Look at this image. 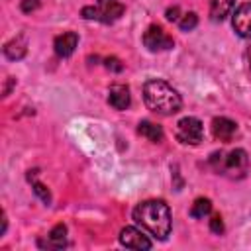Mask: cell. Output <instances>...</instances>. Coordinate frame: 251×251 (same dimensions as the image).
<instances>
[{
    "mask_svg": "<svg viewBox=\"0 0 251 251\" xmlns=\"http://www.w3.org/2000/svg\"><path fill=\"white\" fill-rule=\"evenodd\" d=\"M212 133H214V137L218 141L227 143V141H231L235 137L237 124L233 120H229V118H214L212 120Z\"/></svg>",
    "mask_w": 251,
    "mask_h": 251,
    "instance_id": "9",
    "label": "cell"
},
{
    "mask_svg": "<svg viewBox=\"0 0 251 251\" xmlns=\"http://www.w3.org/2000/svg\"><path fill=\"white\" fill-rule=\"evenodd\" d=\"M120 243L127 249H135V251H145V249H151V239L137 227L133 226H127L120 231Z\"/></svg>",
    "mask_w": 251,
    "mask_h": 251,
    "instance_id": "7",
    "label": "cell"
},
{
    "mask_svg": "<svg viewBox=\"0 0 251 251\" xmlns=\"http://www.w3.org/2000/svg\"><path fill=\"white\" fill-rule=\"evenodd\" d=\"M210 229L214 231V233H224V222H222V216L220 214H214L212 216V220H210Z\"/></svg>",
    "mask_w": 251,
    "mask_h": 251,
    "instance_id": "19",
    "label": "cell"
},
{
    "mask_svg": "<svg viewBox=\"0 0 251 251\" xmlns=\"http://www.w3.org/2000/svg\"><path fill=\"white\" fill-rule=\"evenodd\" d=\"M20 8H22V12L29 14V12H33V10H37V8H39V0H22Z\"/></svg>",
    "mask_w": 251,
    "mask_h": 251,
    "instance_id": "20",
    "label": "cell"
},
{
    "mask_svg": "<svg viewBox=\"0 0 251 251\" xmlns=\"http://www.w3.org/2000/svg\"><path fill=\"white\" fill-rule=\"evenodd\" d=\"M245 57H247V75H249V80H251V47L247 49Z\"/></svg>",
    "mask_w": 251,
    "mask_h": 251,
    "instance_id": "23",
    "label": "cell"
},
{
    "mask_svg": "<svg viewBox=\"0 0 251 251\" xmlns=\"http://www.w3.org/2000/svg\"><path fill=\"white\" fill-rule=\"evenodd\" d=\"M176 24H178V27H180L182 31H190V29H194V27L198 25V16H196L194 12H186V14L180 16V20H178Z\"/></svg>",
    "mask_w": 251,
    "mask_h": 251,
    "instance_id": "17",
    "label": "cell"
},
{
    "mask_svg": "<svg viewBox=\"0 0 251 251\" xmlns=\"http://www.w3.org/2000/svg\"><path fill=\"white\" fill-rule=\"evenodd\" d=\"M235 0H210V18L214 22H222L233 8Z\"/></svg>",
    "mask_w": 251,
    "mask_h": 251,
    "instance_id": "15",
    "label": "cell"
},
{
    "mask_svg": "<svg viewBox=\"0 0 251 251\" xmlns=\"http://www.w3.org/2000/svg\"><path fill=\"white\" fill-rule=\"evenodd\" d=\"M25 51H27V39H25L24 33L16 35L14 39H10V41L4 45V55H6V59H10V61L22 59V57L25 55Z\"/></svg>",
    "mask_w": 251,
    "mask_h": 251,
    "instance_id": "13",
    "label": "cell"
},
{
    "mask_svg": "<svg viewBox=\"0 0 251 251\" xmlns=\"http://www.w3.org/2000/svg\"><path fill=\"white\" fill-rule=\"evenodd\" d=\"M31 184H33V192H35V194H37L45 204H51V194H49L47 186H45V184H41V182H37V180H33Z\"/></svg>",
    "mask_w": 251,
    "mask_h": 251,
    "instance_id": "18",
    "label": "cell"
},
{
    "mask_svg": "<svg viewBox=\"0 0 251 251\" xmlns=\"http://www.w3.org/2000/svg\"><path fill=\"white\" fill-rule=\"evenodd\" d=\"M212 212V202L210 198H196L192 208H190V216L192 218H204Z\"/></svg>",
    "mask_w": 251,
    "mask_h": 251,
    "instance_id": "16",
    "label": "cell"
},
{
    "mask_svg": "<svg viewBox=\"0 0 251 251\" xmlns=\"http://www.w3.org/2000/svg\"><path fill=\"white\" fill-rule=\"evenodd\" d=\"M231 25L239 37H245V39L251 37V2L241 4L235 10V14L231 18Z\"/></svg>",
    "mask_w": 251,
    "mask_h": 251,
    "instance_id": "8",
    "label": "cell"
},
{
    "mask_svg": "<svg viewBox=\"0 0 251 251\" xmlns=\"http://www.w3.org/2000/svg\"><path fill=\"white\" fill-rule=\"evenodd\" d=\"M108 104L116 110H127L131 104V96H129V88L126 84H114L108 90Z\"/></svg>",
    "mask_w": 251,
    "mask_h": 251,
    "instance_id": "10",
    "label": "cell"
},
{
    "mask_svg": "<svg viewBox=\"0 0 251 251\" xmlns=\"http://www.w3.org/2000/svg\"><path fill=\"white\" fill-rule=\"evenodd\" d=\"M167 20H171V22H178V20H180V16H178V6H173V8L167 10Z\"/></svg>",
    "mask_w": 251,
    "mask_h": 251,
    "instance_id": "22",
    "label": "cell"
},
{
    "mask_svg": "<svg viewBox=\"0 0 251 251\" xmlns=\"http://www.w3.org/2000/svg\"><path fill=\"white\" fill-rule=\"evenodd\" d=\"M39 247H47V249H63L67 247V226L65 224H57L45 241H39Z\"/></svg>",
    "mask_w": 251,
    "mask_h": 251,
    "instance_id": "12",
    "label": "cell"
},
{
    "mask_svg": "<svg viewBox=\"0 0 251 251\" xmlns=\"http://www.w3.org/2000/svg\"><path fill=\"white\" fill-rule=\"evenodd\" d=\"M143 102L145 106L159 116H173L180 110V94L165 80L151 78L143 84Z\"/></svg>",
    "mask_w": 251,
    "mask_h": 251,
    "instance_id": "2",
    "label": "cell"
},
{
    "mask_svg": "<svg viewBox=\"0 0 251 251\" xmlns=\"http://www.w3.org/2000/svg\"><path fill=\"white\" fill-rule=\"evenodd\" d=\"M143 45L149 49V51H167V49H173L175 41L173 37L161 27V25H149L143 33Z\"/></svg>",
    "mask_w": 251,
    "mask_h": 251,
    "instance_id": "6",
    "label": "cell"
},
{
    "mask_svg": "<svg viewBox=\"0 0 251 251\" xmlns=\"http://www.w3.org/2000/svg\"><path fill=\"white\" fill-rule=\"evenodd\" d=\"M106 67H108V69H112V71H122V69H124V67H122V63H120L116 57L106 59Z\"/></svg>",
    "mask_w": 251,
    "mask_h": 251,
    "instance_id": "21",
    "label": "cell"
},
{
    "mask_svg": "<svg viewBox=\"0 0 251 251\" xmlns=\"http://www.w3.org/2000/svg\"><path fill=\"white\" fill-rule=\"evenodd\" d=\"M175 135H176V139L182 145H198L202 141V135H204L202 122L198 118L186 116V118H182V120L176 122Z\"/></svg>",
    "mask_w": 251,
    "mask_h": 251,
    "instance_id": "5",
    "label": "cell"
},
{
    "mask_svg": "<svg viewBox=\"0 0 251 251\" xmlns=\"http://www.w3.org/2000/svg\"><path fill=\"white\" fill-rule=\"evenodd\" d=\"M133 222L157 239H167L171 233V210L163 200H145L133 208Z\"/></svg>",
    "mask_w": 251,
    "mask_h": 251,
    "instance_id": "1",
    "label": "cell"
},
{
    "mask_svg": "<svg viewBox=\"0 0 251 251\" xmlns=\"http://www.w3.org/2000/svg\"><path fill=\"white\" fill-rule=\"evenodd\" d=\"M210 167L227 178H243L249 171V157L243 149L231 151H214L210 155Z\"/></svg>",
    "mask_w": 251,
    "mask_h": 251,
    "instance_id": "3",
    "label": "cell"
},
{
    "mask_svg": "<svg viewBox=\"0 0 251 251\" xmlns=\"http://www.w3.org/2000/svg\"><path fill=\"white\" fill-rule=\"evenodd\" d=\"M126 12V6L120 0H96L94 6H84L82 8V18L84 20H96L102 24H112L122 18Z\"/></svg>",
    "mask_w": 251,
    "mask_h": 251,
    "instance_id": "4",
    "label": "cell"
},
{
    "mask_svg": "<svg viewBox=\"0 0 251 251\" xmlns=\"http://www.w3.org/2000/svg\"><path fill=\"white\" fill-rule=\"evenodd\" d=\"M76 43H78V35L75 31H65V33L55 37L53 47H55V53L59 57H71L75 47H76Z\"/></svg>",
    "mask_w": 251,
    "mask_h": 251,
    "instance_id": "11",
    "label": "cell"
},
{
    "mask_svg": "<svg viewBox=\"0 0 251 251\" xmlns=\"http://www.w3.org/2000/svg\"><path fill=\"white\" fill-rule=\"evenodd\" d=\"M137 133H139L141 137H145L147 141H151V143H161L163 137H165L161 126H157V124H153V122H149V120L139 122V126H137Z\"/></svg>",
    "mask_w": 251,
    "mask_h": 251,
    "instance_id": "14",
    "label": "cell"
}]
</instances>
